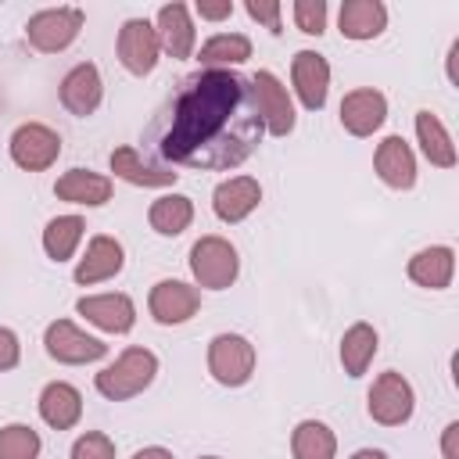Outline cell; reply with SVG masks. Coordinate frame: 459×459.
Listing matches in <instances>:
<instances>
[{"label": "cell", "mask_w": 459, "mask_h": 459, "mask_svg": "<svg viewBox=\"0 0 459 459\" xmlns=\"http://www.w3.org/2000/svg\"><path fill=\"white\" fill-rule=\"evenodd\" d=\"M197 459H222V455H197Z\"/></svg>", "instance_id": "obj_40"}, {"label": "cell", "mask_w": 459, "mask_h": 459, "mask_svg": "<svg viewBox=\"0 0 459 459\" xmlns=\"http://www.w3.org/2000/svg\"><path fill=\"white\" fill-rule=\"evenodd\" d=\"M262 204V183L255 176H226L212 190V212L219 222L237 226Z\"/></svg>", "instance_id": "obj_18"}, {"label": "cell", "mask_w": 459, "mask_h": 459, "mask_svg": "<svg viewBox=\"0 0 459 459\" xmlns=\"http://www.w3.org/2000/svg\"><path fill=\"white\" fill-rule=\"evenodd\" d=\"M251 93H255V104H258L265 133L269 136H290L294 126H298V111H294V97L280 82V75L269 72V68H258L251 75Z\"/></svg>", "instance_id": "obj_10"}, {"label": "cell", "mask_w": 459, "mask_h": 459, "mask_svg": "<svg viewBox=\"0 0 459 459\" xmlns=\"http://www.w3.org/2000/svg\"><path fill=\"white\" fill-rule=\"evenodd\" d=\"M201 308V290L186 280H158L147 294V312L158 326H183Z\"/></svg>", "instance_id": "obj_13"}, {"label": "cell", "mask_w": 459, "mask_h": 459, "mask_svg": "<svg viewBox=\"0 0 459 459\" xmlns=\"http://www.w3.org/2000/svg\"><path fill=\"white\" fill-rule=\"evenodd\" d=\"M154 29H158V43H161V54H169L172 61H186L197 54V29H194V18H190V7L172 0V4H161L158 14H154Z\"/></svg>", "instance_id": "obj_17"}, {"label": "cell", "mask_w": 459, "mask_h": 459, "mask_svg": "<svg viewBox=\"0 0 459 459\" xmlns=\"http://www.w3.org/2000/svg\"><path fill=\"white\" fill-rule=\"evenodd\" d=\"M194 14L204 18V22H226L233 14V0H197Z\"/></svg>", "instance_id": "obj_36"}, {"label": "cell", "mask_w": 459, "mask_h": 459, "mask_svg": "<svg viewBox=\"0 0 459 459\" xmlns=\"http://www.w3.org/2000/svg\"><path fill=\"white\" fill-rule=\"evenodd\" d=\"M412 126H416V143H420L423 158H427L434 169H455L459 154H455V140H452V133L445 129V122H441L434 111L420 108L416 118H412Z\"/></svg>", "instance_id": "obj_26"}, {"label": "cell", "mask_w": 459, "mask_h": 459, "mask_svg": "<svg viewBox=\"0 0 459 459\" xmlns=\"http://www.w3.org/2000/svg\"><path fill=\"white\" fill-rule=\"evenodd\" d=\"M190 276L197 290H230L240 276V251L219 237V233H204L190 244Z\"/></svg>", "instance_id": "obj_3"}, {"label": "cell", "mask_w": 459, "mask_h": 459, "mask_svg": "<svg viewBox=\"0 0 459 459\" xmlns=\"http://www.w3.org/2000/svg\"><path fill=\"white\" fill-rule=\"evenodd\" d=\"M158 366H161V362H158V355H154L151 348L129 344V348H122L100 373H93V387H97V394L108 398V402H129V398L143 394V391L154 384Z\"/></svg>", "instance_id": "obj_2"}, {"label": "cell", "mask_w": 459, "mask_h": 459, "mask_svg": "<svg viewBox=\"0 0 459 459\" xmlns=\"http://www.w3.org/2000/svg\"><path fill=\"white\" fill-rule=\"evenodd\" d=\"M265 126L251 93V79L233 68H201L186 75L158 118L154 151L176 169L230 172L262 143Z\"/></svg>", "instance_id": "obj_1"}, {"label": "cell", "mask_w": 459, "mask_h": 459, "mask_svg": "<svg viewBox=\"0 0 459 459\" xmlns=\"http://www.w3.org/2000/svg\"><path fill=\"white\" fill-rule=\"evenodd\" d=\"M22 362V341L11 326H0V373L14 369Z\"/></svg>", "instance_id": "obj_35"}, {"label": "cell", "mask_w": 459, "mask_h": 459, "mask_svg": "<svg viewBox=\"0 0 459 459\" xmlns=\"http://www.w3.org/2000/svg\"><path fill=\"white\" fill-rule=\"evenodd\" d=\"M43 437L29 423H4L0 427V459H39Z\"/></svg>", "instance_id": "obj_31"}, {"label": "cell", "mask_w": 459, "mask_h": 459, "mask_svg": "<svg viewBox=\"0 0 459 459\" xmlns=\"http://www.w3.org/2000/svg\"><path fill=\"white\" fill-rule=\"evenodd\" d=\"M373 172L391 190H412L416 186V154L405 143V136L391 133L373 151Z\"/></svg>", "instance_id": "obj_21"}, {"label": "cell", "mask_w": 459, "mask_h": 459, "mask_svg": "<svg viewBox=\"0 0 459 459\" xmlns=\"http://www.w3.org/2000/svg\"><path fill=\"white\" fill-rule=\"evenodd\" d=\"M290 18H294V29L298 32L323 36L326 32V18H330V7H326V0H294L290 4Z\"/></svg>", "instance_id": "obj_32"}, {"label": "cell", "mask_w": 459, "mask_h": 459, "mask_svg": "<svg viewBox=\"0 0 459 459\" xmlns=\"http://www.w3.org/2000/svg\"><path fill=\"white\" fill-rule=\"evenodd\" d=\"M290 90L305 111H323L330 97V61L319 50H298L290 57Z\"/></svg>", "instance_id": "obj_14"}, {"label": "cell", "mask_w": 459, "mask_h": 459, "mask_svg": "<svg viewBox=\"0 0 459 459\" xmlns=\"http://www.w3.org/2000/svg\"><path fill=\"white\" fill-rule=\"evenodd\" d=\"M441 459H459V420L445 423L441 430Z\"/></svg>", "instance_id": "obj_37"}, {"label": "cell", "mask_w": 459, "mask_h": 459, "mask_svg": "<svg viewBox=\"0 0 459 459\" xmlns=\"http://www.w3.org/2000/svg\"><path fill=\"white\" fill-rule=\"evenodd\" d=\"M57 100L68 115L75 118H90L100 100H104V79H100V68L93 61H79L65 72V79L57 82Z\"/></svg>", "instance_id": "obj_15"}, {"label": "cell", "mask_w": 459, "mask_h": 459, "mask_svg": "<svg viewBox=\"0 0 459 459\" xmlns=\"http://www.w3.org/2000/svg\"><path fill=\"white\" fill-rule=\"evenodd\" d=\"M7 154L22 172H47L61 158V133L47 122H22L7 136Z\"/></svg>", "instance_id": "obj_7"}, {"label": "cell", "mask_w": 459, "mask_h": 459, "mask_svg": "<svg viewBox=\"0 0 459 459\" xmlns=\"http://www.w3.org/2000/svg\"><path fill=\"white\" fill-rule=\"evenodd\" d=\"M111 194H115L111 176L82 169V165H75L54 179V197L65 204H75V208H104L111 201Z\"/></svg>", "instance_id": "obj_20"}, {"label": "cell", "mask_w": 459, "mask_h": 459, "mask_svg": "<svg viewBox=\"0 0 459 459\" xmlns=\"http://www.w3.org/2000/svg\"><path fill=\"white\" fill-rule=\"evenodd\" d=\"M108 165H111V172H115L118 179H126L129 186H143V190H169V186H176V179H179L176 169L147 161L133 143L115 147V151L108 154Z\"/></svg>", "instance_id": "obj_19"}, {"label": "cell", "mask_w": 459, "mask_h": 459, "mask_svg": "<svg viewBox=\"0 0 459 459\" xmlns=\"http://www.w3.org/2000/svg\"><path fill=\"white\" fill-rule=\"evenodd\" d=\"M255 362H258V351L244 333L226 330L208 341L204 366H208V377L222 387H244L255 377Z\"/></svg>", "instance_id": "obj_5"}, {"label": "cell", "mask_w": 459, "mask_h": 459, "mask_svg": "<svg viewBox=\"0 0 459 459\" xmlns=\"http://www.w3.org/2000/svg\"><path fill=\"white\" fill-rule=\"evenodd\" d=\"M366 412L380 427H402L416 412V391L398 369H384L373 377L366 391Z\"/></svg>", "instance_id": "obj_6"}, {"label": "cell", "mask_w": 459, "mask_h": 459, "mask_svg": "<svg viewBox=\"0 0 459 459\" xmlns=\"http://www.w3.org/2000/svg\"><path fill=\"white\" fill-rule=\"evenodd\" d=\"M122 265H126V247H122V240L111 237V233H93V237L86 240V251L79 255V262H75V269H72V280H75L79 287H97V283L115 280V276L122 273Z\"/></svg>", "instance_id": "obj_12"}, {"label": "cell", "mask_w": 459, "mask_h": 459, "mask_svg": "<svg viewBox=\"0 0 459 459\" xmlns=\"http://www.w3.org/2000/svg\"><path fill=\"white\" fill-rule=\"evenodd\" d=\"M405 276L423 287V290H445L455 280V247L448 244H430L420 247L409 262H405Z\"/></svg>", "instance_id": "obj_23"}, {"label": "cell", "mask_w": 459, "mask_h": 459, "mask_svg": "<svg viewBox=\"0 0 459 459\" xmlns=\"http://www.w3.org/2000/svg\"><path fill=\"white\" fill-rule=\"evenodd\" d=\"M75 312H79L90 326H97V330H104V333H129V330L136 326V301H133L129 294H122V290L82 294V298L75 301Z\"/></svg>", "instance_id": "obj_16"}, {"label": "cell", "mask_w": 459, "mask_h": 459, "mask_svg": "<svg viewBox=\"0 0 459 459\" xmlns=\"http://www.w3.org/2000/svg\"><path fill=\"white\" fill-rule=\"evenodd\" d=\"M377 351H380V333H377V326H373V323L359 319V323H351V326L341 333L337 359H341V369H344L351 380L366 377V369L373 366Z\"/></svg>", "instance_id": "obj_25"}, {"label": "cell", "mask_w": 459, "mask_h": 459, "mask_svg": "<svg viewBox=\"0 0 459 459\" xmlns=\"http://www.w3.org/2000/svg\"><path fill=\"white\" fill-rule=\"evenodd\" d=\"M129 459H176L165 445H143V448H136Z\"/></svg>", "instance_id": "obj_38"}, {"label": "cell", "mask_w": 459, "mask_h": 459, "mask_svg": "<svg viewBox=\"0 0 459 459\" xmlns=\"http://www.w3.org/2000/svg\"><path fill=\"white\" fill-rule=\"evenodd\" d=\"M290 455L294 459H337V434L323 420H301L290 430Z\"/></svg>", "instance_id": "obj_29"}, {"label": "cell", "mask_w": 459, "mask_h": 459, "mask_svg": "<svg viewBox=\"0 0 459 459\" xmlns=\"http://www.w3.org/2000/svg\"><path fill=\"white\" fill-rule=\"evenodd\" d=\"M348 459H391L384 448H359V452H351Z\"/></svg>", "instance_id": "obj_39"}, {"label": "cell", "mask_w": 459, "mask_h": 459, "mask_svg": "<svg viewBox=\"0 0 459 459\" xmlns=\"http://www.w3.org/2000/svg\"><path fill=\"white\" fill-rule=\"evenodd\" d=\"M36 409L50 430H72L82 420V391L68 380H50V384H43Z\"/></svg>", "instance_id": "obj_22"}, {"label": "cell", "mask_w": 459, "mask_h": 459, "mask_svg": "<svg viewBox=\"0 0 459 459\" xmlns=\"http://www.w3.org/2000/svg\"><path fill=\"white\" fill-rule=\"evenodd\" d=\"M43 351L61 362V366H90L108 359V344L93 333H86L82 326H75L72 319H54L43 330Z\"/></svg>", "instance_id": "obj_9"}, {"label": "cell", "mask_w": 459, "mask_h": 459, "mask_svg": "<svg viewBox=\"0 0 459 459\" xmlns=\"http://www.w3.org/2000/svg\"><path fill=\"white\" fill-rule=\"evenodd\" d=\"M82 25H86L82 7H72V4L43 7V11L29 14V22H25V43L36 54H61V50H68L79 39Z\"/></svg>", "instance_id": "obj_4"}, {"label": "cell", "mask_w": 459, "mask_h": 459, "mask_svg": "<svg viewBox=\"0 0 459 459\" xmlns=\"http://www.w3.org/2000/svg\"><path fill=\"white\" fill-rule=\"evenodd\" d=\"M190 222H194V201L179 190H169V194L154 197L151 208H147V226L158 237H179L183 230H190Z\"/></svg>", "instance_id": "obj_27"}, {"label": "cell", "mask_w": 459, "mask_h": 459, "mask_svg": "<svg viewBox=\"0 0 459 459\" xmlns=\"http://www.w3.org/2000/svg\"><path fill=\"white\" fill-rule=\"evenodd\" d=\"M244 11H247V18H251V22L265 25L273 36H280V32H283V4H280V0H247V4H244Z\"/></svg>", "instance_id": "obj_34"}, {"label": "cell", "mask_w": 459, "mask_h": 459, "mask_svg": "<svg viewBox=\"0 0 459 459\" xmlns=\"http://www.w3.org/2000/svg\"><path fill=\"white\" fill-rule=\"evenodd\" d=\"M115 57L129 75H136V79L151 75L161 61V43H158L154 22L151 18H126L118 36H115Z\"/></svg>", "instance_id": "obj_8"}, {"label": "cell", "mask_w": 459, "mask_h": 459, "mask_svg": "<svg viewBox=\"0 0 459 459\" xmlns=\"http://www.w3.org/2000/svg\"><path fill=\"white\" fill-rule=\"evenodd\" d=\"M337 118H341V129L348 136L366 140L387 122V97L377 86H355V90H348L341 97Z\"/></svg>", "instance_id": "obj_11"}, {"label": "cell", "mask_w": 459, "mask_h": 459, "mask_svg": "<svg viewBox=\"0 0 459 459\" xmlns=\"http://www.w3.org/2000/svg\"><path fill=\"white\" fill-rule=\"evenodd\" d=\"M86 237V219L82 215H54L47 226H43V251L50 262H68L75 258L79 244Z\"/></svg>", "instance_id": "obj_28"}, {"label": "cell", "mask_w": 459, "mask_h": 459, "mask_svg": "<svg viewBox=\"0 0 459 459\" xmlns=\"http://www.w3.org/2000/svg\"><path fill=\"white\" fill-rule=\"evenodd\" d=\"M68 459H115V441L104 430H86L72 441Z\"/></svg>", "instance_id": "obj_33"}, {"label": "cell", "mask_w": 459, "mask_h": 459, "mask_svg": "<svg viewBox=\"0 0 459 459\" xmlns=\"http://www.w3.org/2000/svg\"><path fill=\"white\" fill-rule=\"evenodd\" d=\"M337 29L344 39L366 43L387 29V4L384 0H344L337 7Z\"/></svg>", "instance_id": "obj_24"}, {"label": "cell", "mask_w": 459, "mask_h": 459, "mask_svg": "<svg viewBox=\"0 0 459 459\" xmlns=\"http://www.w3.org/2000/svg\"><path fill=\"white\" fill-rule=\"evenodd\" d=\"M194 57L201 68H237L251 57V39L244 32H215L201 43Z\"/></svg>", "instance_id": "obj_30"}]
</instances>
